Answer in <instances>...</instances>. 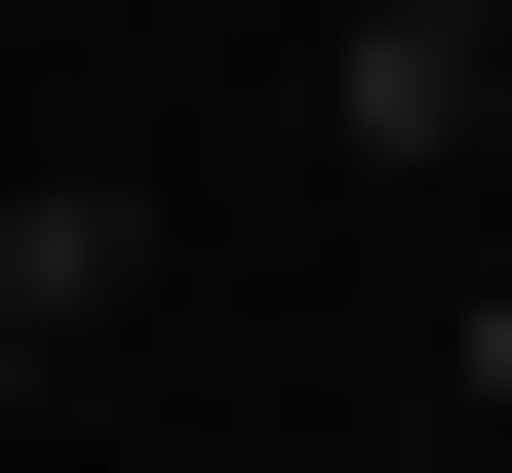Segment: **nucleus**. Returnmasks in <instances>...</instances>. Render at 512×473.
<instances>
[{
  "label": "nucleus",
  "mask_w": 512,
  "mask_h": 473,
  "mask_svg": "<svg viewBox=\"0 0 512 473\" xmlns=\"http://www.w3.org/2000/svg\"><path fill=\"white\" fill-rule=\"evenodd\" d=\"M0 434H40V355H0Z\"/></svg>",
  "instance_id": "2"
},
{
  "label": "nucleus",
  "mask_w": 512,
  "mask_h": 473,
  "mask_svg": "<svg viewBox=\"0 0 512 473\" xmlns=\"http://www.w3.org/2000/svg\"><path fill=\"white\" fill-rule=\"evenodd\" d=\"M119 276H158V198H119V158H40V198H0V355H79Z\"/></svg>",
  "instance_id": "1"
},
{
  "label": "nucleus",
  "mask_w": 512,
  "mask_h": 473,
  "mask_svg": "<svg viewBox=\"0 0 512 473\" xmlns=\"http://www.w3.org/2000/svg\"><path fill=\"white\" fill-rule=\"evenodd\" d=\"M473 40H512V0H473Z\"/></svg>",
  "instance_id": "3"
}]
</instances>
